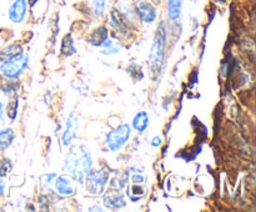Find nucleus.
I'll return each instance as SVG.
<instances>
[{
	"mask_svg": "<svg viewBox=\"0 0 256 212\" xmlns=\"http://www.w3.org/2000/svg\"><path fill=\"white\" fill-rule=\"evenodd\" d=\"M110 25L112 26V29H115L119 32L125 31V30H126L124 16H122V14L119 11V10L116 9L112 10V12H110Z\"/></svg>",
	"mask_w": 256,
	"mask_h": 212,
	"instance_id": "obj_13",
	"label": "nucleus"
},
{
	"mask_svg": "<svg viewBox=\"0 0 256 212\" xmlns=\"http://www.w3.org/2000/svg\"><path fill=\"white\" fill-rule=\"evenodd\" d=\"M28 14V0H14L9 7L8 16L14 24H22Z\"/></svg>",
	"mask_w": 256,
	"mask_h": 212,
	"instance_id": "obj_10",
	"label": "nucleus"
},
{
	"mask_svg": "<svg viewBox=\"0 0 256 212\" xmlns=\"http://www.w3.org/2000/svg\"><path fill=\"white\" fill-rule=\"evenodd\" d=\"M100 51H102V55H106V56H109V55H112V54H118V52L120 51V45H118L116 42H115V40L112 39H108L105 40L104 42H102V45L100 46Z\"/></svg>",
	"mask_w": 256,
	"mask_h": 212,
	"instance_id": "obj_17",
	"label": "nucleus"
},
{
	"mask_svg": "<svg viewBox=\"0 0 256 212\" xmlns=\"http://www.w3.org/2000/svg\"><path fill=\"white\" fill-rule=\"evenodd\" d=\"M22 51V47L18 44H12L9 45V46L4 47V49L0 51V62L4 61V60L6 59H10V57H12L14 55L19 54V52Z\"/></svg>",
	"mask_w": 256,
	"mask_h": 212,
	"instance_id": "obj_18",
	"label": "nucleus"
},
{
	"mask_svg": "<svg viewBox=\"0 0 256 212\" xmlns=\"http://www.w3.org/2000/svg\"><path fill=\"white\" fill-rule=\"evenodd\" d=\"M92 157L89 150L82 145L72 146L64 159V169L78 182L84 181V177L92 169Z\"/></svg>",
	"mask_w": 256,
	"mask_h": 212,
	"instance_id": "obj_1",
	"label": "nucleus"
},
{
	"mask_svg": "<svg viewBox=\"0 0 256 212\" xmlns=\"http://www.w3.org/2000/svg\"><path fill=\"white\" fill-rule=\"evenodd\" d=\"M162 144V139L160 136H154V139L152 140V147H159Z\"/></svg>",
	"mask_w": 256,
	"mask_h": 212,
	"instance_id": "obj_24",
	"label": "nucleus"
},
{
	"mask_svg": "<svg viewBox=\"0 0 256 212\" xmlns=\"http://www.w3.org/2000/svg\"><path fill=\"white\" fill-rule=\"evenodd\" d=\"M109 39V31H108L106 26H99L90 34L88 41L95 47H100L105 40Z\"/></svg>",
	"mask_w": 256,
	"mask_h": 212,
	"instance_id": "obj_11",
	"label": "nucleus"
},
{
	"mask_svg": "<svg viewBox=\"0 0 256 212\" xmlns=\"http://www.w3.org/2000/svg\"><path fill=\"white\" fill-rule=\"evenodd\" d=\"M54 190L55 194L58 196L66 199V197H72L76 194V187H75L72 177L69 175H60V176L55 177L54 182Z\"/></svg>",
	"mask_w": 256,
	"mask_h": 212,
	"instance_id": "obj_7",
	"label": "nucleus"
},
{
	"mask_svg": "<svg viewBox=\"0 0 256 212\" xmlns=\"http://www.w3.org/2000/svg\"><path fill=\"white\" fill-rule=\"evenodd\" d=\"M134 12L140 21L144 24H152L156 20L158 11L155 5L148 0H138L134 5Z\"/></svg>",
	"mask_w": 256,
	"mask_h": 212,
	"instance_id": "obj_6",
	"label": "nucleus"
},
{
	"mask_svg": "<svg viewBox=\"0 0 256 212\" xmlns=\"http://www.w3.org/2000/svg\"><path fill=\"white\" fill-rule=\"evenodd\" d=\"M56 176H58L56 174H48V175H45V177H44V184H45V187H46V186H50V185H52V182H54L55 177H56Z\"/></svg>",
	"mask_w": 256,
	"mask_h": 212,
	"instance_id": "obj_22",
	"label": "nucleus"
},
{
	"mask_svg": "<svg viewBox=\"0 0 256 212\" xmlns=\"http://www.w3.org/2000/svg\"><path fill=\"white\" fill-rule=\"evenodd\" d=\"M29 65V54L25 51L4 60L0 64V72L9 80H16L22 76Z\"/></svg>",
	"mask_w": 256,
	"mask_h": 212,
	"instance_id": "obj_3",
	"label": "nucleus"
},
{
	"mask_svg": "<svg viewBox=\"0 0 256 212\" xmlns=\"http://www.w3.org/2000/svg\"><path fill=\"white\" fill-rule=\"evenodd\" d=\"M15 139V132L14 130L6 127V129L0 130V150L5 151L6 149H9L10 145L12 144Z\"/></svg>",
	"mask_w": 256,
	"mask_h": 212,
	"instance_id": "obj_14",
	"label": "nucleus"
},
{
	"mask_svg": "<svg viewBox=\"0 0 256 212\" xmlns=\"http://www.w3.org/2000/svg\"><path fill=\"white\" fill-rule=\"evenodd\" d=\"M145 192H146V189L142 185L134 184L132 186H129V189H128V196L132 199V202H136L144 197Z\"/></svg>",
	"mask_w": 256,
	"mask_h": 212,
	"instance_id": "obj_16",
	"label": "nucleus"
},
{
	"mask_svg": "<svg viewBox=\"0 0 256 212\" xmlns=\"http://www.w3.org/2000/svg\"><path fill=\"white\" fill-rule=\"evenodd\" d=\"M4 122V105H2V100H0V125Z\"/></svg>",
	"mask_w": 256,
	"mask_h": 212,
	"instance_id": "obj_25",
	"label": "nucleus"
},
{
	"mask_svg": "<svg viewBox=\"0 0 256 212\" xmlns=\"http://www.w3.org/2000/svg\"><path fill=\"white\" fill-rule=\"evenodd\" d=\"M92 14L95 17H100L106 9V0H92Z\"/></svg>",
	"mask_w": 256,
	"mask_h": 212,
	"instance_id": "obj_20",
	"label": "nucleus"
},
{
	"mask_svg": "<svg viewBox=\"0 0 256 212\" xmlns=\"http://www.w3.org/2000/svg\"><path fill=\"white\" fill-rule=\"evenodd\" d=\"M132 137V126L129 124H122L109 131L105 139L108 149L112 152L120 151Z\"/></svg>",
	"mask_w": 256,
	"mask_h": 212,
	"instance_id": "obj_5",
	"label": "nucleus"
},
{
	"mask_svg": "<svg viewBox=\"0 0 256 212\" xmlns=\"http://www.w3.org/2000/svg\"><path fill=\"white\" fill-rule=\"evenodd\" d=\"M132 180L134 184H142L145 181V177L140 174H134L132 176Z\"/></svg>",
	"mask_w": 256,
	"mask_h": 212,
	"instance_id": "obj_23",
	"label": "nucleus"
},
{
	"mask_svg": "<svg viewBox=\"0 0 256 212\" xmlns=\"http://www.w3.org/2000/svg\"><path fill=\"white\" fill-rule=\"evenodd\" d=\"M182 10V0H168V15L169 19L175 21L180 17Z\"/></svg>",
	"mask_w": 256,
	"mask_h": 212,
	"instance_id": "obj_15",
	"label": "nucleus"
},
{
	"mask_svg": "<svg viewBox=\"0 0 256 212\" xmlns=\"http://www.w3.org/2000/svg\"><path fill=\"white\" fill-rule=\"evenodd\" d=\"M12 169V164L9 159L0 160V177H5Z\"/></svg>",
	"mask_w": 256,
	"mask_h": 212,
	"instance_id": "obj_21",
	"label": "nucleus"
},
{
	"mask_svg": "<svg viewBox=\"0 0 256 212\" xmlns=\"http://www.w3.org/2000/svg\"><path fill=\"white\" fill-rule=\"evenodd\" d=\"M102 202H104L105 209L108 210H122L124 207H126V199L124 197V195L119 191V190L112 189L105 194L104 199H102Z\"/></svg>",
	"mask_w": 256,
	"mask_h": 212,
	"instance_id": "obj_9",
	"label": "nucleus"
},
{
	"mask_svg": "<svg viewBox=\"0 0 256 212\" xmlns=\"http://www.w3.org/2000/svg\"><path fill=\"white\" fill-rule=\"evenodd\" d=\"M166 40H168V31L165 21H160L155 31L154 42H152V50H150V69L152 71H159L162 67V61H164L165 55V47H166Z\"/></svg>",
	"mask_w": 256,
	"mask_h": 212,
	"instance_id": "obj_2",
	"label": "nucleus"
},
{
	"mask_svg": "<svg viewBox=\"0 0 256 212\" xmlns=\"http://www.w3.org/2000/svg\"><path fill=\"white\" fill-rule=\"evenodd\" d=\"M150 1H152V5H155V6H158V5L162 4V0H150Z\"/></svg>",
	"mask_w": 256,
	"mask_h": 212,
	"instance_id": "obj_27",
	"label": "nucleus"
},
{
	"mask_svg": "<svg viewBox=\"0 0 256 212\" xmlns=\"http://www.w3.org/2000/svg\"><path fill=\"white\" fill-rule=\"evenodd\" d=\"M149 114L146 111L142 110V111L136 112L132 122V129L136 130L138 132H144L149 126Z\"/></svg>",
	"mask_w": 256,
	"mask_h": 212,
	"instance_id": "obj_12",
	"label": "nucleus"
},
{
	"mask_svg": "<svg viewBox=\"0 0 256 212\" xmlns=\"http://www.w3.org/2000/svg\"><path fill=\"white\" fill-rule=\"evenodd\" d=\"M89 211H104V210L100 209V207H90Z\"/></svg>",
	"mask_w": 256,
	"mask_h": 212,
	"instance_id": "obj_28",
	"label": "nucleus"
},
{
	"mask_svg": "<svg viewBox=\"0 0 256 212\" xmlns=\"http://www.w3.org/2000/svg\"><path fill=\"white\" fill-rule=\"evenodd\" d=\"M4 191H5V184L4 181H2V177H0V196L4 194Z\"/></svg>",
	"mask_w": 256,
	"mask_h": 212,
	"instance_id": "obj_26",
	"label": "nucleus"
},
{
	"mask_svg": "<svg viewBox=\"0 0 256 212\" xmlns=\"http://www.w3.org/2000/svg\"><path fill=\"white\" fill-rule=\"evenodd\" d=\"M79 130V119L75 112H70L66 119V127L62 135V145L64 147H69L72 140L76 136V132Z\"/></svg>",
	"mask_w": 256,
	"mask_h": 212,
	"instance_id": "obj_8",
	"label": "nucleus"
},
{
	"mask_svg": "<svg viewBox=\"0 0 256 212\" xmlns=\"http://www.w3.org/2000/svg\"><path fill=\"white\" fill-rule=\"evenodd\" d=\"M62 52L65 56H72L76 52V49L74 47V40L72 39L70 35H68L66 37H64L62 44Z\"/></svg>",
	"mask_w": 256,
	"mask_h": 212,
	"instance_id": "obj_19",
	"label": "nucleus"
},
{
	"mask_svg": "<svg viewBox=\"0 0 256 212\" xmlns=\"http://www.w3.org/2000/svg\"><path fill=\"white\" fill-rule=\"evenodd\" d=\"M110 175L106 169H92L84 177L85 190L92 195H100L105 191Z\"/></svg>",
	"mask_w": 256,
	"mask_h": 212,
	"instance_id": "obj_4",
	"label": "nucleus"
}]
</instances>
